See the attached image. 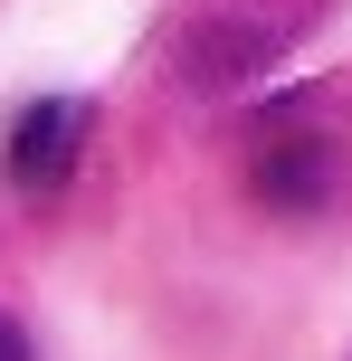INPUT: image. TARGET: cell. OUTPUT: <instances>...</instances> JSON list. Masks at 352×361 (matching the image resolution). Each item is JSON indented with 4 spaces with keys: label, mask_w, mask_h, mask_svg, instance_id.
<instances>
[{
    "label": "cell",
    "mask_w": 352,
    "mask_h": 361,
    "mask_svg": "<svg viewBox=\"0 0 352 361\" xmlns=\"http://www.w3.org/2000/svg\"><path fill=\"white\" fill-rule=\"evenodd\" d=\"M315 19H324V0H181L162 29V57L190 95H229L248 76H267Z\"/></svg>",
    "instance_id": "cell-1"
},
{
    "label": "cell",
    "mask_w": 352,
    "mask_h": 361,
    "mask_svg": "<svg viewBox=\"0 0 352 361\" xmlns=\"http://www.w3.org/2000/svg\"><path fill=\"white\" fill-rule=\"evenodd\" d=\"M248 190H257L277 219L334 209V190H343V143H334L324 124H305V114H277V124L257 133V152H248Z\"/></svg>",
    "instance_id": "cell-2"
},
{
    "label": "cell",
    "mask_w": 352,
    "mask_h": 361,
    "mask_svg": "<svg viewBox=\"0 0 352 361\" xmlns=\"http://www.w3.org/2000/svg\"><path fill=\"white\" fill-rule=\"evenodd\" d=\"M86 133H95L86 95H38V105L10 124V152H0V162H10L19 190H67L76 162H86Z\"/></svg>",
    "instance_id": "cell-3"
},
{
    "label": "cell",
    "mask_w": 352,
    "mask_h": 361,
    "mask_svg": "<svg viewBox=\"0 0 352 361\" xmlns=\"http://www.w3.org/2000/svg\"><path fill=\"white\" fill-rule=\"evenodd\" d=\"M0 361H38V352H29V333H19L10 314H0Z\"/></svg>",
    "instance_id": "cell-4"
}]
</instances>
